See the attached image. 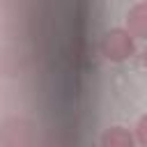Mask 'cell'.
Returning a JSON list of instances; mask_svg holds the SVG:
<instances>
[{
	"label": "cell",
	"instance_id": "cell-1",
	"mask_svg": "<svg viewBox=\"0 0 147 147\" xmlns=\"http://www.w3.org/2000/svg\"><path fill=\"white\" fill-rule=\"evenodd\" d=\"M133 34L126 28H115L110 32H106L103 41H101V53L110 60V62H124L133 55L136 44H133Z\"/></svg>",
	"mask_w": 147,
	"mask_h": 147
},
{
	"label": "cell",
	"instance_id": "cell-2",
	"mask_svg": "<svg viewBox=\"0 0 147 147\" xmlns=\"http://www.w3.org/2000/svg\"><path fill=\"white\" fill-rule=\"evenodd\" d=\"M126 30L136 39H147V0L138 2L126 14Z\"/></svg>",
	"mask_w": 147,
	"mask_h": 147
},
{
	"label": "cell",
	"instance_id": "cell-3",
	"mask_svg": "<svg viewBox=\"0 0 147 147\" xmlns=\"http://www.w3.org/2000/svg\"><path fill=\"white\" fill-rule=\"evenodd\" d=\"M133 142H136V138L124 126H113L101 136V145L103 147H131Z\"/></svg>",
	"mask_w": 147,
	"mask_h": 147
},
{
	"label": "cell",
	"instance_id": "cell-4",
	"mask_svg": "<svg viewBox=\"0 0 147 147\" xmlns=\"http://www.w3.org/2000/svg\"><path fill=\"white\" fill-rule=\"evenodd\" d=\"M136 142L138 145H142V147H147V113L138 119V124H136Z\"/></svg>",
	"mask_w": 147,
	"mask_h": 147
},
{
	"label": "cell",
	"instance_id": "cell-5",
	"mask_svg": "<svg viewBox=\"0 0 147 147\" xmlns=\"http://www.w3.org/2000/svg\"><path fill=\"white\" fill-rule=\"evenodd\" d=\"M142 64H145V69H147V48H145V53H142Z\"/></svg>",
	"mask_w": 147,
	"mask_h": 147
}]
</instances>
